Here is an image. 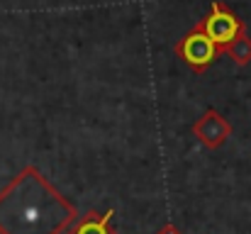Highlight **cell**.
<instances>
[{"mask_svg":"<svg viewBox=\"0 0 251 234\" xmlns=\"http://www.w3.org/2000/svg\"><path fill=\"white\" fill-rule=\"evenodd\" d=\"M193 134L195 139L207 147V149H220L229 137H232V125L215 110V107H207L195 122H193Z\"/></svg>","mask_w":251,"mask_h":234,"instance_id":"obj_4","label":"cell"},{"mask_svg":"<svg viewBox=\"0 0 251 234\" xmlns=\"http://www.w3.org/2000/svg\"><path fill=\"white\" fill-rule=\"evenodd\" d=\"M225 52L232 56V61H234L237 66H247V64H251V37L247 34V29L239 32V34L225 47Z\"/></svg>","mask_w":251,"mask_h":234,"instance_id":"obj_6","label":"cell"},{"mask_svg":"<svg viewBox=\"0 0 251 234\" xmlns=\"http://www.w3.org/2000/svg\"><path fill=\"white\" fill-rule=\"evenodd\" d=\"M156 234H180V232H178L173 225H166V227H161V230H159Z\"/></svg>","mask_w":251,"mask_h":234,"instance_id":"obj_7","label":"cell"},{"mask_svg":"<svg viewBox=\"0 0 251 234\" xmlns=\"http://www.w3.org/2000/svg\"><path fill=\"white\" fill-rule=\"evenodd\" d=\"M176 54H178L180 61H185L195 74H202V71H207V69L215 64V59L222 54V49L195 25V27L176 44Z\"/></svg>","mask_w":251,"mask_h":234,"instance_id":"obj_2","label":"cell"},{"mask_svg":"<svg viewBox=\"0 0 251 234\" xmlns=\"http://www.w3.org/2000/svg\"><path fill=\"white\" fill-rule=\"evenodd\" d=\"M76 220V205L37 166H25L0 190V234H64Z\"/></svg>","mask_w":251,"mask_h":234,"instance_id":"obj_1","label":"cell"},{"mask_svg":"<svg viewBox=\"0 0 251 234\" xmlns=\"http://www.w3.org/2000/svg\"><path fill=\"white\" fill-rule=\"evenodd\" d=\"M112 217H115L112 210H105L102 215H95V212L90 210L88 215L78 217L64 234H115L110 230V220H112Z\"/></svg>","mask_w":251,"mask_h":234,"instance_id":"obj_5","label":"cell"},{"mask_svg":"<svg viewBox=\"0 0 251 234\" xmlns=\"http://www.w3.org/2000/svg\"><path fill=\"white\" fill-rule=\"evenodd\" d=\"M198 27L225 52V47L239 34V32H244V22L225 5V2H220V0H215L212 5H210V15L202 20V22H198Z\"/></svg>","mask_w":251,"mask_h":234,"instance_id":"obj_3","label":"cell"}]
</instances>
